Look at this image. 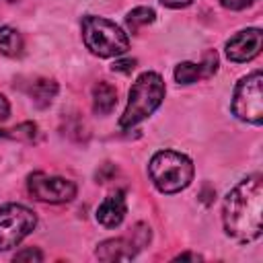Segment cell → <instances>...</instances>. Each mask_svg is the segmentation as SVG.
<instances>
[{"instance_id": "cell-1", "label": "cell", "mask_w": 263, "mask_h": 263, "mask_svg": "<svg viewBox=\"0 0 263 263\" xmlns=\"http://www.w3.org/2000/svg\"><path fill=\"white\" fill-rule=\"evenodd\" d=\"M263 212V177L251 175L228 191L222 205L224 230L240 245L253 242L261 236Z\"/></svg>"}, {"instance_id": "cell-2", "label": "cell", "mask_w": 263, "mask_h": 263, "mask_svg": "<svg viewBox=\"0 0 263 263\" xmlns=\"http://www.w3.org/2000/svg\"><path fill=\"white\" fill-rule=\"evenodd\" d=\"M164 99V82L160 74L156 72H144L136 78L129 90V99L125 105V111L119 119L121 129H129L150 117Z\"/></svg>"}, {"instance_id": "cell-3", "label": "cell", "mask_w": 263, "mask_h": 263, "mask_svg": "<svg viewBox=\"0 0 263 263\" xmlns=\"http://www.w3.org/2000/svg\"><path fill=\"white\" fill-rule=\"evenodd\" d=\"M148 175L160 193H179L193 181V162L175 150H160L150 158Z\"/></svg>"}, {"instance_id": "cell-4", "label": "cell", "mask_w": 263, "mask_h": 263, "mask_svg": "<svg viewBox=\"0 0 263 263\" xmlns=\"http://www.w3.org/2000/svg\"><path fill=\"white\" fill-rule=\"evenodd\" d=\"M82 39L90 53L99 58H115L125 53L129 47V39L119 25L95 14L82 18Z\"/></svg>"}, {"instance_id": "cell-5", "label": "cell", "mask_w": 263, "mask_h": 263, "mask_svg": "<svg viewBox=\"0 0 263 263\" xmlns=\"http://www.w3.org/2000/svg\"><path fill=\"white\" fill-rule=\"evenodd\" d=\"M232 113L247 123L261 125L263 121V74L257 70L245 78L234 88Z\"/></svg>"}, {"instance_id": "cell-6", "label": "cell", "mask_w": 263, "mask_h": 263, "mask_svg": "<svg viewBox=\"0 0 263 263\" xmlns=\"http://www.w3.org/2000/svg\"><path fill=\"white\" fill-rule=\"evenodd\" d=\"M37 226V216L21 205L8 203L0 208V251L16 247L25 236H29Z\"/></svg>"}, {"instance_id": "cell-7", "label": "cell", "mask_w": 263, "mask_h": 263, "mask_svg": "<svg viewBox=\"0 0 263 263\" xmlns=\"http://www.w3.org/2000/svg\"><path fill=\"white\" fill-rule=\"evenodd\" d=\"M29 195L43 203H66L76 195V185L70 179L53 177L45 173H33L27 181Z\"/></svg>"}, {"instance_id": "cell-8", "label": "cell", "mask_w": 263, "mask_h": 263, "mask_svg": "<svg viewBox=\"0 0 263 263\" xmlns=\"http://www.w3.org/2000/svg\"><path fill=\"white\" fill-rule=\"evenodd\" d=\"M261 45H263V33H261V29H257V27L242 29V31H238L236 35H232L226 41V58L230 62H236V64L251 62L253 58L259 55Z\"/></svg>"}, {"instance_id": "cell-9", "label": "cell", "mask_w": 263, "mask_h": 263, "mask_svg": "<svg viewBox=\"0 0 263 263\" xmlns=\"http://www.w3.org/2000/svg\"><path fill=\"white\" fill-rule=\"evenodd\" d=\"M125 197L121 191H115L111 195H107L101 205L97 208V220L99 224H103L105 228H115L123 222L125 218Z\"/></svg>"}, {"instance_id": "cell-10", "label": "cell", "mask_w": 263, "mask_h": 263, "mask_svg": "<svg viewBox=\"0 0 263 263\" xmlns=\"http://www.w3.org/2000/svg\"><path fill=\"white\" fill-rule=\"evenodd\" d=\"M140 247L134 242V240H127V238H109V240H103L95 255L101 259V261H129L132 257H136V251Z\"/></svg>"}, {"instance_id": "cell-11", "label": "cell", "mask_w": 263, "mask_h": 263, "mask_svg": "<svg viewBox=\"0 0 263 263\" xmlns=\"http://www.w3.org/2000/svg\"><path fill=\"white\" fill-rule=\"evenodd\" d=\"M115 105H117V90L105 80L97 82L95 88H92V109H95V113L109 115L115 109Z\"/></svg>"}, {"instance_id": "cell-12", "label": "cell", "mask_w": 263, "mask_h": 263, "mask_svg": "<svg viewBox=\"0 0 263 263\" xmlns=\"http://www.w3.org/2000/svg\"><path fill=\"white\" fill-rule=\"evenodd\" d=\"M25 49L23 35L12 27H0V53L8 58H18Z\"/></svg>"}, {"instance_id": "cell-13", "label": "cell", "mask_w": 263, "mask_h": 263, "mask_svg": "<svg viewBox=\"0 0 263 263\" xmlns=\"http://www.w3.org/2000/svg\"><path fill=\"white\" fill-rule=\"evenodd\" d=\"M58 95V82L55 80H49V78H39L33 82L31 86V97H33V103L37 107H47L51 105V101L55 99Z\"/></svg>"}, {"instance_id": "cell-14", "label": "cell", "mask_w": 263, "mask_h": 263, "mask_svg": "<svg viewBox=\"0 0 263 263\" xmlns=\"http://www.w3.org/2000/svg\"><path fill=\"white\" fill-rule=\"evenodd\" d=\"M154 18H156V12H154L152 8H148V6H138V8H134V10L127 12L125 25H127V29H129L132 33H138L142 27L152 25Z\"/></svg>"}, {"instance_id": "cell-15", "label": "cell", "mask_w": 263, "mask_h": 263, "mask_svg": "<svg viewBox=\"0 0 263 263\" xmlns=\"http://www.w3.org/2000/svg\"><path fill=\"white\" fill-rule=\"evenodd\" d=\"M197 78H201L199 64H193V62H181V64H177V68H175V80L179 84H191Z\"/></svg>"}, {"instance_id": "cell-16", "label": "cell", "mask_w": 263, "mask_h": 263, "mask_svg": "<svg viewBox=\"0 0 263 263\" xmlns=\"http://www.w3.org/2000/svg\"><path fill=\"white\" fill-rule=\"evenodd\" d=\"M0 136L2 138H12V140H25V142H31L35 140L37 136V125L31 123V121H25L12 129H0Z\"/></svg>"}, {"instance_id": "cell-17", "label": "cell", "mask_w": 263, "mask_h": 263, "mask_svg": "<svg viewBox=\"0 0 263 263\" xmlns=\"http://www.w3.org/2000/svg\"><path fill=\"white\" fill-rule=\"evenodd\" d=\"M199 68H201V76H205V78L216 74V70H218V55H216L214 49H208L203 53V62L199 64Z\"/></svg>"}, {"instance_id": "cell-18", "label": "cell", "mask_w": 263, "mask_h": 263, "mask_svg": "<svg viewBox=\"0 0 263 263\" xmlns=\"http://www.w3.org/2000/svg\"><path fill=\"white\" fill-rule=\"evenodd\" d=\"M14 261H43V253L31 247V249L18 251V253L14 255Z\"/></svg>"}, {"instance_id": "cell-19", "label": "cell", "mask_w": 263, "mask_h": 263, "mask_svg": "<svg viewBox=\"0 0 263 263\" xmlns=\"http://www.w3.org/2000/svg\"><path fill=\"white\" fill-rule=\"evenodd\" d=\"M136 68V60H129V58H125V60H115L113 62V66H111V70L113 72H132Z\"/></svg>"}, {"instance_id": "cell-20", "label": "cell", "mask_w": 263, "mask_h": 263, "mask_svg": "<svg viewBox=\"0 0 263 263\" xmlns=\"http://www.w3.org/2000/svg\"><path fill=\"white\" fill-rule=\"evenodd\" d=\"M255 0H220V4L224 8H230V10H242L247 6H251Z\"/></svg>"}, {"instance_id": "cell-21", "label": "cell", "mask_w": 263, "mask_h": 263, "mask_svg": "<svg viewBox=\"0 0 263 263\" xmlns=\"http://www.w3.org/2000/svg\"><path fill=\"white\" fill-rule=\"evenodd\" d=\"M164 6H168V8H185V6H189L193 0H160Z\"/></svg>"}, {"instance_id": "cell-22", "label": "cell", "mask_w": 263, "mask_h": 263, "mask_svg": "<svg viewBox=\"0 0 263 263\" xmlns=\"http://www.w3.org/2000/svg\"><path fill=\"white\" fill-rule=\"evenodd\" d=\"M8 113H10V105H8L6 97L0 95V121H4V119L8 117Z\"/></svg>"}, {"instance_id": "cell-23", "label": "cell", "mask_w": 263, "mask_h": 263, "mask_svg": "<svg viewBox=\"0 0 263 263\" xmlns=\"http://www.w3.org/2000/svg\"><path fill=\"white\" fill-rule=\"evenodd\" d=\"M175 259H193V261H199L201 257H199V255H193V253H181V255H177Z\"/></svg>"}, {"instance_id": "cell-24", "label": "cell", "mask_w": 263, "mask_h": 263, "mask_svg": "<svg viewBox=\"0 0 263 263\" xmlns=\"http://www.w3.org/2000/svg\"><path fill=\"white\" fill-rule=\"evenodd\" d=\"M8 2H16V0H8Z\"/></svg>"}]
</instances>
